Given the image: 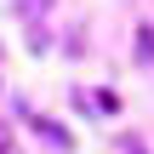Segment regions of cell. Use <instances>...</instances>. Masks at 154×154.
<instances>
[{
  "instance_id": "cell-1",
  "label": "cell",
  "mask_w": 154,
  "mask_h": 154,
  "mask_svg": "<svg viewBox=\"0 0 154 154\" xmlns=\"http://www.w3.org/2000/svg\"><path fill=\"white\" fill-rule=\"evenodd\" d=\"M29 120H34V131H40V137H46V143H57V149H63V143H69V131H63V126H57V120H40V114H29Z\"/></svg>"
},
{
  "instance_id": "cell-2",
  "label": "cell",
  "mask_w": 154,
  "mask_h": 154,
  "mask_svg": "<svg viewBox=\"0 0 154 154\" xmlns=\"http://www.w3.org/2000/svg\"><path fill=\"white\" fill-rule=\"evenodd\" d=\"M0 154H23V149H17V131H11L6 120H0Z\"/></svg>"
}]
</instances>
